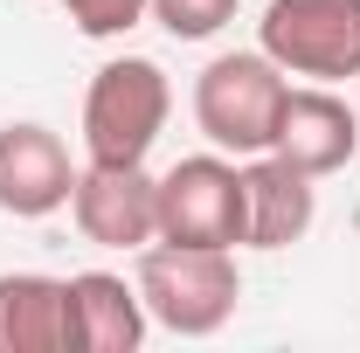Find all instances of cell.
<instances>
[{
    "instance_id": "cell-10",
    "label": "cell",
    "mask_w": 360,
    "mask_h": 353,
    "mask_svg": "<svg viewBox=\"0 0 360 353\" xmlns=\"http://www.w3.org/2000/svg\"><path fill=\"white\" fill-rule=\"evenodd\" d=\"M0 353H77L70 277H42V270L0 277Z\"/></svg>"
},
{
    "instance_id": "cell-8",
    "label": "cell",
    "mask_w": 360,
    "mask_h": 353,
    "mask_svg": "<svg viewBox=\"0 0 360 353\" xmlns=\"http://www.w3.org/2000/svg\"><path fill=\"white\" fill-rule=\"evenodd\" d=\"M277 160H291L298 174H340L347 160L360 153V118L347 97H333L326 84L312 90H284V111H277V139H270Z\"/></svg>"
},
{
    "instance_id": "cell-12",
    "label": "cell",
    "mask_w": 360,
    "mask_h": 353,
    "mask_svg": "<svg viewBox=\"0 0 360 353\" xmlns=\"http://www.w3.org/2000/svg\"><path fill=\"white\" fill-rule=\"evenodd\" d=\"M243 0H153V21L174 35V42H208L236 21Z\"/></svg>"
},
{
    "instance_id": "cell-1",
    "label": "cell",
    "mask_w": 360,
    "mask_h": 353,
    "mask_svg": "<svg viewBox=\"0 0 360 353\" xmlns=\"http://www.w3.org/2000/svg\"><path fill=\"white\" fill-rule=\"evenodd\" d=\"M139 298L146 319L180 340L222 333L243 305V270L236 250H187V243H146L139 250Z\"/></svg>"
},
{
    "instance_id": "cell-13",
    "label": "cell",
    "mask_w": 360,
    "mask_h": 353,
    "mask_svg": "<svg viewBox=\"0 0 360 353\" xmlns=\"http://www.w3.org/2000/svg\"><path fill=\"white\" fill-rule=\"evenodd\" d=\"M63 14L77 21V35L111 42V35H132L139 21L153 14V0H63Z\"/></svg>"
},
{
    "instance_id": "cell-3",
    "label": "cell",
    "mask_w": 360,
    "mask_h": 353,
    "mask_svg": "<svg viewBox=\"0 0 360 353\" xmlns=\"http://www.w3.org/2000/svg\"><path fill=\"white\" fill-rule=\"evenodd\" d=\"M284 90L291 84L264 49L257 56H215L194 77V125L215 153H270Z\"/></svg>"
},
{
    "instance_id": "cell-5",
    "label": "cell",
    "mask_w": 360,
    "mask_h": 353,
    "mask_svg": "<svg viewBox=\"0 0 360 353\" xmlns=\"http://www.w3.org/2000/svg\"><path fill=\"white\" fill-rule=\"evenodd\" d=\"M160 243L243 250V167L222 153H194L160 174Z\"/></svg>"
},
{
    "instance_id": "cell-6",
    "label": "cell",
    "mask_w": 360,
    "mask_h": 353,
    "mask_svg": "<svg viewBox=\"0 0 360 353\" xmlns=\"http://www.w3.org/2000/svg\"><path fill=\"white\" fill-rule=\"evenodd\" d=\"M70 215L97 250H146V243H160V180L146 174V160L139 167L90 160V167H77Z\"/></svg>"
},
{
    "instance_id": "cell-2",
    "label": "cell",
    "mask_w": 360,
    "mask_h": 353,
    "mask_svg": "<svg viewBox=\"0 0 360 353\" xmlns=\"http://www.w3.org/2000/svg\"><path fill=\"white\" fill-rule=\"evenodd\" d=\"M174 111V84L153 56H111L84 97V153L111 160V167H139L153 153V139L167 132Z\"/></svg>"
},
{
    "instance_id": "cell-11",
    "label": "cell",
    "mask_w": 360,
    "mask_h": 353,
    "mask_svg": "<svg viewBox=\"0 0 360 353\" xmlns=\"http://www.w3.org/2000/svg\"><path fill=\"white\" fill-rule=\"evenodd\" d=\"M70 333H77V353H139V340H146L139 284L111 277V270H77L70 277Z\"/></svg>"
},
{
    "instance_id": "cell-9",
    "label": "cell",
    "mask_w": 360,
    "mask_h": 353,
    "mask_svg": "<svg viewBox=\"0 0 360 353\" xmlns=\"http://www.w3.org/2000/svg\"><path fill=\"white\" fill-rule=\"evenodd\" d=\"M312 215H319L312 174H298L277 153H250V167H243V250H291V243H305Z\"/></svg>"
},
{
    "instance_id": "cell-4",
    "label": "cell",
    "mask_w": 360,
    "mask_h": 353,
    "mask_svg": "<svg viewBox=\"0 0 360 353\" xmlns=\"http://www.w3.org/2000/svg\"><path fill=\"white\" fill-rule=\"evenodd\" d=\"M257 35L284 77L312 84L360 77V0H270Z\"/></svg>"
},
{
    "instance_id": "cell-7",
    "label": "cell",
    "mask_w": 360,
    "mask_h": 353,
    "mask_svg": "<svg viewBox=\"0 0 360 353\" xmlns=\"http://www.w3.org/2000/svg\"><path fill=\"white\" fill-rule=\"evenodd\" d=\"M70 187H77V167H70V146L49 132V125H0V215L14 222H42L56 208H70Z\"/></svg>"
}]
</instances>
